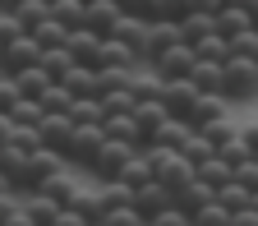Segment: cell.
I'll list each match as a JSON object with an SVG mask.
<instances>
[{
  "label": "cell",
  "mask_w": 258,
  "mask_h": 226,
  "mask_svg": "<svg viewBox=\"0 0 258 226\" xmlns=\"http://www.w3.org/2000/svg\"><path fill=\"white\" fill-rule=\"evenodd\" d=\"M231 55H253L258 60V28H244L231 37Z\"/></svg>",
  "instance_id": "42"
},
{
  "label": "cell",
  "mask_w": 258,
  "mask_h": 226,
  "mask_svg": "<svg viewBox=\"0 0 258 226\" xmlns=\"http://www.w3.org/2000/svg\"><path fill=\"white\" fill-rule=\"evenodd\" d=\"M0 37H5V46L19 42V37H28V23L19 19V10H0Z\"/></svg>",
  "instance_id": "37"
},
{
  "label": "cell",
  "mask_w": 258,
  "mask_h": 226,
  "mask_svg": "<svg viewBox=\"0 0 258 226\" xmlns=\"http://www.w3.org/2000/svg\"><path fill=\"white\" fill-rule=\"evenodd\" d=\"M152 226H194V217H189L180 203H171L166 212H157V217H152Z\"/></svg>",
  "instance_id": "44"
},
{
  "label": "cell",
  "mask_w": 258,
  "mask_h": 226,
  "mask_svg": "<svg viewBox=\"0 0 258 226\" xmlns=\"http://www.w3.org/2000/svg\"><path fill=\"white\" fill-rule=\"evenodd\" d=\"M92 226H106V221H92Z\"/></svg>",
  "instance_id": "52"
},
{
  "label": "cell",
  "mask_w": 258,
  "mask_h": 226,
  "mask_svg": "<svg viewBox=\"0 0 258 226\" xmlns=\"http://www.w3.org/2000/svg\"><path fill=\"white\" fill-rule=\"evenodd\" d=\"M51 14H55V5H51V0H23V5H19V19L28 23V32L37 28V23H46Z\"/></svg>",
  "instance_id": "36"
},
{
  "label": "cell",
  "mask_w": 258,
  "mask_h": 226,
  "mask_svg": "<svg viewBox=\"0 0 258 226\" xmlns=\"http://www.w3.org/2000/svg\"><path fill=\"white\" fill-rule=\"evenodd\" d=\"M106 129H111V139H124V143H134V148H148V134H143L139 116H111Z\"/></svg>",
  "instance_id": "25"
},
{
  "label": "cell",
  "mask_w": 258,
  "mask_h": 226,
  "mask_svg": "<svg viewBox=\"0 0 258 226\" xmlns=\"http://www.w3.org/2000/svg\"><path fill=\"white\" fill-rule=\"evenodd\" d=\"M226 97L231 102H253L258 97V60L253 55H231L226 60Z\"/></svg>",
  "instance_id": "2"
},
{
  "label": "cell",
  "mask_w": 258,
  "mask_h": 226,
  "mask_svg": "<svg viewBox=\"0 0 258 226\" xmlns=\"http://www.w3.org/2000/svg\"><path fill=\"white\" fill-rule=\"evenodd\" d=\"M226 111H231V97H226V92H203V97H199V106L189 111V120L199 125V129H208V125L226 120Z\"/></svg>",
  "instance_id": "15"
},
{
  "label": "cell",
  "mask_w": 258,
  "mask_h": 226,
  "mask_svg": "<svg viewBox=\"0 0 258 226\" xmlns=\"http://www.w3.org/2000/svg\"><path fill=\"white\" fill-rule=\"evenodd\" d=\"M194 226H231V208H226L221 199L203 203L199 212H194Z\"/></svg>",
  "instance_id": "33"
},
{
  "label": "cell",
  "mask_w": 258,
  "mask_h": 226,
  "mask_svg": "<svg viewBox=\"0 0 258 226\" xmlns=\"http://www.w3.org/2000/svg\"><path fill=\"white\" fill-rule=\"evenodd\" d=\"M199 176H203L212 189H221V185H231V180H235V166H231L221 152H212L208 161H199Z\"/></svg>",
  "instance_id": "26"
},
{
  "label": "cell",
  "mask_w": 258,
  "mask_h": 226,
  "mask_svg": "<svg viewBox=\"0 0 258 226\" xmlns=\"http://www.w3.org/2000/svg\"><path fill=\"white\" fill-rule=\"evenodd\" d=\"M240 134H244V143H249V148L258 152V125H244V129H240Z\"/></svg>",
  "instance_id": "49"
},
{
  "label": "cell",
  "mask_w": 258,
  "mask_h": 226,
  "mask_svg": "<svg viewBox=\"0 0 258 226\" xmlns=\"http://www.w3.org/2000/svg\"><path fill=\"white\" fill-rule=\"evenodd\" d=\"M231 5H240V10H258V0H231Z\"/></svg>",
  "instance_id": "50"
},
{
  "label": "cell",
  "mask_w": 258,
  "mask_h": 226,
  "mask_svg": "<svg viewBox=\"0 0 258 226\" xmlns=\"http://www.w3.org/2000/svg\"><path fill=\"white\" fill-rule=\"evenodd\" d=\"M55 226H92V221H88V217H83L79 208H64V212L55 217Z\"/></svg>",
  "instance_id": "47"
},
{
  "label": "cell",
  "mask_w": 258,
  "mask_h": 226,
  "mask_svg": "<svg viewBox=\"0 0 258 226\" xmlns=\"http://www.w3.org/2000/svg\"><path fill=\"white\" fill-rule=\"evenodd\" d=\"M253 23H258V10H253Z\"/></svg>",
  "instance_id": "53"
},
{
  "label": "cell",
  "mask_w": 258,
  "mask_h": 226,
  "mask_svg": "<svg viewBox=\"0 0 258 226\" xmlns=\"http://www.w3.org/2000/svg\"><path fill=\"white\" fill-rule=\"evenodd\" d=\"M79 102V97L64 88V83H51L46 92H42V106H46V116H70V106Z\"/></svg>",
  "instance_id": "29"
},
{
  "label": "cell",
  "mask_w": 258,
  "mask_h": 226,
  "mask_svg": "<svg viewBox=\"0 0 258 226\" xmlns=\"http://www.w3.org/2000/svg\"><path fill=\"white\" fill-rule=\"evenodd\" d=\"M244 28H258L253 10H240V5H221L217 10V32L221 37H235V32H244Z\"/></svg>",
  "instance_id": "22"
},
{
  "label": "cell",
  "mask_w": 258,
  "mask_h": 226,
  "mask_svg": "<svg viewBox=\"0 0 258 226\" xmlns=\"http://www.w3.org/2000/svg\"><path fill=\"white\" fill-rule=\"evenodd\" d=\"M23 97H28V92H23L19 74H0V116H5V111H14Z\"/></svg>",
  "instance_id": "34"
},
{
  "label": "cell",
  "mask_w": 258,
  "mask_h": 226,
  "mask_svg": "<svg viewBox=\"0 0 258 226\" xmlns=\"http://www.w3.org/2000/svg\"><path fill=\"white\" fill-rule=\"evenodd\" d=\"M70 32H74L70 23H60V19L51 14L46 23H37V28H32V37H37V42H42V46L51 51V46H70Z\"/></svg>",
  "instance_id": "27"
},
{
  "label": "cell",
  "mask_w": 258,
  "mask_h": 226,
  "mask_svg": "<svg viewBox=\"0 0 258 226\" xmlns=\"http://www.w3.org/2000/svg\"><path fill=\"white\" fill-rule=\"evenodd\" d=\"M120 5H124V14H148L152 0H120Z\"/></svg>",
  "instance_id": "48"
},
{
  "label": "cell",
  "mask_w": 258,
  "mask_h": 226,
  "mask_svg": "<svg viewBox=\"0 0 258 226\" xmlns=\"http://www.w3.org/2000/svg\"><path fill=\"white\" fill-rule=\"evenodd\" d=\"M175 42H184L180 37V19H152V32H148V46H143V55H148V65L161 55V51H171Z\"/></svg>",
  "instance_id": "12"
},
{
  "label": "cell",
  "mask_w": 258,
  "mask_h": 226,
  "mask_svg": "<svg viewBox=\"0 0 258 226\" xmlns=\"http://www.w3.org/2000/svg\"><path fill=\"white\" fill-rule=\"evenodd\" d=\"M134 152H139L134 143H124V139H106V148H102V152H97V161H92V166H88V171H92L97 180H115V176L124 171V161H129V157H134Z\"/></svg>",
  "instance_id": "6"
},
{
  "label": "cell",
  "mask_w": 258,
  "mask_h": 226,
  "mask_svg": "<svg viewBox=\"0 0 258 226\" xmlns=\"http://www.w3.org/2000/svg\"><path fill=\"white\" fill-rule=\"evenodd\" d=\"M180 152H184V157L194 161V166H199V161H208V157H212L217 148H212V139H208V134H203V129H199V134H194V139H189V143H184Z\"/></svg>",
  "instance_id": "38"
},
{
  "label": "cell",
  "mask_w": 258,
  "mask_h": 226,
  "mask_svg": "<svg viewBox=\"0 0 258 226\" xmlns=\"http://www.w3.org/2000/svg\"><path fill=\"white\" fill-rule=\"evenodd\" d=\"M60 166H70V157L55 152V148H37V152H28L23 171H19V189H37V185H46Z\"/></svg>",
  "instance_id": "3"
},
{
  "label": "cell",
  "mask_w": 258,
  "mask_h": 226,
  "mask_svg": "<svg viewBox=\"0 0 258 226\" xmlns=\"http://www.w3.org/2000/svg\"><path fill=\"white\" fill-rule=\"evenodd\" d=\"M194 134H199V125H194V120H184V116H171V120H166V125H161L157 134H152V143H157V148H184ZM152 143H148V148H152Z\"/></svg>",
  "instance_id": "14"
},
{
  "label": "cell",
  "mask_w": 258,
  "mask_h": 226,
  "mask_svg": "<svg viewBox=\"0 0 258 226\" xmlns=\"http://www.w3.org/2000/svg\"><path fill=\"white\" fill-rule=\"evenodd\" d=\"M171 203H175V189H171V185H161V180H148V185H139V199H134V208H139L148 221H152L157 212H166Z\"/></svg>",
  "instance_id": "10"
},
{
  "label": "cell",
  "mask_w": 258,
  "mask_h": 226,
  "mask_svg": "<svg viewBox=\"0 0 258 226\" xmlns=\"http://www.w3.org/2000/svg\"><path fill=\"white\" fill-rule=\"evenodd\" d=\"M203 134H208V139H212V148L221 152L226 143H235V139H240V129H235L231 120H217V125H208V129H203Z\"/></svg>",
  "instance_id": "40"
},
{
  "label": "cell",
  "mask_w": 258,
  "mask_h": 226,
  "mask_svg": "<svg viewBox=\"0 0 258 226\" xmlns=\"http://www.w3.org/2000/svg\"><path fill=\"white\" fill-rule=\"evenodd\" d=\"M143 226H152V221H143Z\"/></svg>",
  "instance_id": "55"
},
{
  "label": "cell",
  "mask_w": 258,
  "mask_h": 226,
  "mask_svg": "<svg viewBox=\"0 0 258 226\" xmlns=\"http://www.w3.org/2000/svg\"><path fill=\"white\" fill-rule=\"evenodd\" d=\"M148 32H152V19H148V14H120V23L111 28V37H115V42H124V46H134V51L143 55ZM143 60H148V55H143Z\"/></svg>",
  "instance_id": "8"
},
{
  "label": "cell",
  "mask_w": 258,
  "mask_h": 226,
  "mask_svg": "<svg viewBox=\"0 0 258 226\" xmlns=\"http://www.w3.org/2000/svg\"><path fill=\"white\" fill-rule=\"evenodd\" d=\"M148 217L134 208V203H124V208H111V217H106V226H143Z\"/></svg>",
  "instance_id": "43"
},
{
  "label": "cell",
  "mask_w": 258,
  "mask_h": 226,
  "mask_svg": "<svg viewBox=\"0 0 258 226\" xmlns=\"http://www.w3.org/2000/svg\"><path fill=\"white\" fill-rule=\"evenodd\" d=\"M60 83L70 88L74 97H102V70H92V65H74Z\"/></svg>",
  "instance_id": "16"
},
{
  "label": "cell",
  "mask_w": 258,
  "mask_h": 226,
  "mask_svg": "<svg viewBox=\"0 0 258 226\" xmlns=\"http://www.w3.org/2000/svg\"><path fill=\"white\" fill-rule=\"evenodd\" d=\"M194 65H199V46H189V42H175L171 51H161L157 60H152V70L161 74V79H189L194 74Z\"/></svg>",
  "instance_id": "5"
},
{
  "label": "cell",
  "mask_w": 258,
  "mask_h": 226,
  "mask_svg": "<svg viewBox=\"0 0 258 226\" xmlns=\"http://www.w3.org/2000/svg\"><path fill=\"white\" fill-rule=\"evenodd\" d=\"M217 199L235 212V208H249V203H253V189H249V185H240V180H231V185H221V189H217Z\"/></svg>",
  "instance_id": "35"
},
{
  "label": "cell",
  "mask_w": 258,
  "mask_h": 226,
  "mask_svg": "<svg viewBox=\"0 0 258 226\" xmlns=\"http://www.w3.org/2000/svg\"><path fill=\"white\" fill-rule=\"evenodd\" d=\"M102 46H106V37L97 28H74L70 32V51L79 55V65H92L97 70V65H102Z\"/></svg>",
  "instance_id": "11"
},
{
  "label": "cell",
  "mask_w": 258,
  "mask_h": 226,
  "mask_svg": "<svg viewBox=\"0 0 258 226\" xmlns=\"http://www.w3.org/2000/svg\"><path fill=\"white\" fill-rule=\"evenodd\" d=\"M199 55H208V60H231V37H221V32L203 37L199 42Z\"/></svg>",
  "instance_id": "39"
},
{
  "label": "cell",
  "mask_w": 258,
  "mask_h": 226,
  "mask_svg": "<svg viewBox=\"0 0 258 226\" xmlns=\"http://www.w3.org/2000/svg\"><path fill=\"white\" fill-rule=\"evenodd\" d=\"M231 226H258V203L235 208V212H231Z\"/></svg>",
  "instance_id": "46"
},
{
  "label": "cell",
  "mask_w": 258,
  "mask_h": 226,
  "mask_svg": "<svg viewBox=\"0 0 258 226\" xmlns=\"http://www.w3.org/2000/svg\"><path fill=\"white\" fill-rule=\"evenodd\" d=\"M184 14H189L184 0H152L148 5V19H184Z\"/></svg>",
  "instance_id": "41"
},
{
  "label": "cell",
  "mask_w": 258,
  "mask_h": 226,
  "mask_svg": "<svg viewBox=\"0 0 258 226\" xmlns=\"http://www.w3.org/2000/svg\"><path fill=\"white\" fill-rule=\"evenodd\" d=\"M217 32V14H208V10H189L184 19H180V37L189 42V46H199L203 37H212Z\"/></svg>",
  "instance_id": "18"
},
{
  "label": "cell",
  "mask_w": 258,
  "mask_h": 226,
  "mask_svg": "<svg viewBox=\"0 0 258 226\" xmlns=\"http://www.w3.org/2000/svg\"><path fill=\"white\" fill-rule=\"evenodd\" d=\"M55 5V19L70 23V28H88V0H51Z\"/></svg>",
  "instance_id": "32"
},
{
  "label": "cell",
  "mask_w": 258,
  "mask_h": 226,
  "mask_svg": "<svg viewBox=\"0 0 258 226\" xmlns=\"http://www.w3.org/2000/svg\"><path fill=\"white\" fill-rule=\"evenodd\" d=\"M70 208H79L88 221H106V212H111V203H106L102 185H92V189H79V199H74Z\"/></svg>",
  "instance_id": "23"
},
{
  "label": "cell",
  "mask_w": 258,
  "mask_h": 226,
  "mask_svg": "<svg viewBox=\"0 0 258 226\" xmlns=\"http://www.w3.org/2000/svg\"><path fill=\"white\" fill-rule=\"evenodd\" d=\"M120 14H124L120 0H88V28H97L102 37H111V28L120 23Z\"/></svg>",
  "instance_id": "17"
},
{
  "label": "cell",
  "mask_w": 258,
  "mask_h": 226,
  "mask_svg": "<svg viewBox=\"0 0 258 226\" xmlns=\"http://www.w3.org/2000/svg\"><path fill=\"white\" fill-rule=\"evenodd\" d=\"M253 203H258V194H253Z\"/></svg>",
  "instance_id": "54"
},
{
  "label": "cell",
  "mask_w": 258,
  "mask_h": 226,
  "mask_svg": "<svg viewBox=\"0 0 258 226\" xmlns=\"http://www.w3.org/2000/svg\"><path fill=\"white\" fill-rule=\"evenodd\" d=\"M70 166H74V161H70ZM70 166H60V171H55L46 185H37V189H46V194H51V199H60L64 208H70V203L79 199V189H83V185L74 180V171H70Z\"/></svg>",
  "instance_id": "21"
},
{
  "label": "cell",
  "mask_w": 258,
  "mask_h": 226,
  "mask_svg": "<svg viewBox=\"0 0 258 226\" xmlns=\"http://www.w3.org/2000/svg\"><path fill=\"white\" fill-rule=\"evenodd\" d=\"M42 65H46V70H51V79L60 83V79H64V74H70V70H74V65H79V55H74L70 46H51V51L42 55Z\"/></svg>",
  "instance_id": "30"
},
{
  "label": "cell",
  "mask_w": 258,
  "mask_h": 226,
  "mask_svg": "<svg viewBox=\"0 0 258 226\" xmlns=\"http://www.w3.org/2000/svg\"><path fill=\"white\" fill-rule=\"evenodd\" d=\"M23 208H28V217L37 221V226H55V217L64 212V203L51 199L46 189H23Z\"/></svg>",
  "instance_id": "13"
},
{
  "label": "cell",
  "mask_w": 258,
  "mask_h": 226,
  "mask_svg": "<svg viewBox=\"0 0 258 226\" xmlns=\"http://www.w3.org/2000/svg\"><path fill=\"white\" fill-rule=\"evenodd\" d=\"M212 199H217V189H212V185H208L203 176H199V180H194V185H184V189L175 194V203H180V208H184L189 217H194V212H199L203 203H212Z\"/></svg>",
  "instance_id": "24"
},
{
  "label": "cell",
  "mask_w": 258,
  "mask_h": 226,
  "mask_svg": "<svg viewBox=\"0 0 258 226\" xmlns=\"http://www.w3.org/2000/svg\"><path fill=\"white\" fill-rule=\"evenodd\" d=\"M106 139H111L106 120H102V125H79V129H74V139H70V152H64V157H70L74 166H83V171H88L92 161H97V152L106 148Z\"/></svg>",
  "instance_id": "4"
},
{
  "label": "cell",
  "mask_w": 258,
  "mask_h": 226,
  "mask_svg": "<svg viewBox=\"0 0 258 226\" xmlns=\"http://www.w3.org/2000/svg\"><path fill=\"white\" fill-rule=\"evenodd\" d=\"M74 120L70 116H46L42 120V143L46 148H55V152H70V139H74Z\"/></svg>",
  "instance_id": "19"
},
{
  "label": "cell",
  "mask_w": 258,
  "mask_h": 226,
  "mask_svg": "<svg viewBox=\"0 0 258 226\" xmlns=\"http://www.w3.org/2000/svg\"><path fill=\"white\" fill-rule=\"evenodd\" d=\"M0 5H5V10H19V5H23V0H0Z\"/></svg>",
  "instance_id": "51"
},
{
  "label": "cell",
  "mask_w": 258,
  "mask_h": 226,
  "mask_svg": "<svg viewBox=\"0 0 258 226\" xmlns=\"http://www.w3.org/2000/svg\"><path fill=\"white\" fill-rule=\"evenodd\" d=\"M70 120H74V125H102V120H106L102 97H79V102L70 106Z\"/></svg>",
  "instance_id": "28"
},
{
  "label": "cell",
  "mask_w": 258,
  "mask_h": 226,
  "mask_svg": "<svg viewBox=\"0 0 258 226\" xmlns=\"http://www.w3.org/2000/svg\"><path fill=\"white\" fill-rule=\"evenodd\" d=\"M148 157H152V166H157V180L161 185H171L175 194L184 189V185H194V180H199V166H194V161L180 152V148H148Z\"/></svg>",
  "instance_id": "1"
},
{
  "label": "cell",
  "mask_w": 258,
  "mask_h": 226,
  "mask_svg": "<svg viewBox=\"0 0 258 226\" xmlns=\"http://www.w3.org/2000/svg\"><path fill=\"white\" fill-rule=\"evenodd\" d=\"M19 83H23V92H28V97H42L55 79H51L46 65H28V70H19Z\"/></svg>",
  "instance_id": "31"
},
{
  "label": "cell",
  "mask_w": 258,
  "mask_h": 226,
  "mask_svg": "<svg viewBox=\"0 0 258 226\" xmlns=\"http://www.w3.org/2000/svg\"><path fill=\"white\" fill-rule=\"evenodd\" d=\"M199 97H203V88L194 83V79H171L166 92H161V102L171 106V116H184V120H189V111L199 106Z\"/></svg>",
  "instance_id": "7"
},
{
  "label": "cell",
  "mask_w": 258,
  "mask_h": 226,
  "mask_svg": "<svg viewBox=\"0 0 258 226\" xmlns=\"http://www.w3.org/2000/svg\"><path fill=\"white\" fill-rule=\"evenodd\" d=\"M235 180H240V185H249V189L258 194V152H253L249 161H240V166H235Z\"/></svg>",
  "instance_id": "45"
},
{
  "label": "cell",
  "mask_w": 258,
  "mask_h": 226,
  "mask_svg": "<svg viewBox=\"0 0 258 226\" xmlns=\"http://www.w3.org/2000/svg\"><path fill=\"white\" fill-rule=\"evenodd\" d=\"M189 79L199 83L203 92H226V60H208V55H199V65H194Z\"/></svg>",
  "instance_id": "20"
},
{
  "label": "cell",
  "mask_w": 258,
  "mask_h": 226,
  "mask_svg": "<svg viewBox=\"0 0 258 226\" xmlns=\"http://www.w3.org/2000/svg\"><path fill=\"white\" fill-rule=\"evenodd\" d=\"M42 55H46V46L28 32V37L5 46V74H19V70H28V65H42Z\"/></svg>",
  "instance_id": "9"
}]
</instances>
